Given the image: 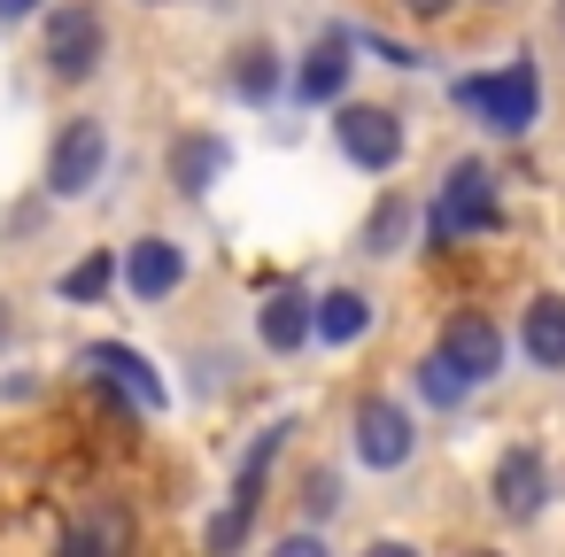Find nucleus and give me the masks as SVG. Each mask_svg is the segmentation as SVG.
Listing matches in <instances>:
<instances>
[{
  "label": "nucleus",
  "mask_w": 565,
  "mask_h": 557,
  "mask_svg": "<svg viewBox=\"0 0 565 557\" xmlns=\"http://www.w3.org/2000/svg\"><path fill=\"white\" fill-rule=\"evenodd\" d=\"M434 356H449V372L480 395L488 379H503V356H511V341H503V325L488 318V310H457V318H441V333H434Z\"/></svg>",
  "instance_id": "obj_9"
},
{
  "label": "nucleus",
  "mask_w": 565,
  "mask_h": 557,
  "mask_svg": "<svg viewBox=\"0 0 565 557\" xmlns=\"http://www.w3.org/2000/svg\"><path fill=\"white\" fill-rule=\"evenodd\" d=\"M78 364H86V372H102L109 387H125L140 410H163V403H171V387L156 379V364H148L132 341H86V349H78Z\"/></svg>",
  "instance_id": "obj_14"
},
{
  "label": "nucleus",
  "mask_w": 565,
  "mask_h": 557,
  "mask_svg": "<svg viewBox=\"0 0 565 557\" xmlns=\"http://www.w3.org/2000/svg\"><path fill=\"white\" fill-rule=\"evenodd\" d=\"M287 433H295V418H271V426L241 449V464H233V503H241L248 518H256V503H264V488H271V464H279Z\"/></svg>",
  "instance_id": "obj_18"
},
{
  "label": "nucleus",
  "mask_w": 565,
  "mask_h": 557,
  "mask_svg": "<svg viewBox=\"0 0 565 557\" xmlns=\"http://www.w3.org/2000/svg\"><path fill=\"white\" fill-rule=\"evenodd\" d=\"M102 179H109V125L102 117H63L55 140H47V163H40V194L47 202H86Z\"/></svg>",
  "instance_id": "obj_5"
},
{
  "label": "nucleus",
  "mask_w": 565,
  "mask_h": 557,
  "mask_svg": "<svg viewBox=\"0 0 565 557\" xmlns=\"http://www.w3.org/2000/svg\"><path fill=\"white\" fill-rule=\"evenodd\" d=\"M225 171H233V140L225 132H179L171 148H163V179H171V194L179 202H202V194H217L225 186Z\"/></svg>",
  "instance_id": "obj_11"
},
{
  "label": "nucleus",
  "mask_w": 565,
  "mask_h": 557,
  "mask_svg": "<svg viewBox=\"0 0 565 557\" xmlns=\"http://www.w3.org/2000/svg\"><path fill=\"white\" fill-rule=\"evenodd\" d=\"M449 101H457L480 132H495V140H526V132L542 125V71H534V55H511L503 71H472V78H457Z\"/></svg>",
  "instance_id": "obj_2"
},
{
  "label": "nucleus",
  "mask_w": 565,
  "mask_h": 557,
  "mask_svg": "<svg viewBox=\"0 0 565 557\" xmlns=\"http://www.w3.org/2000/svg\"><path fill=\"white\" fill-rule=\"evenodd\" d=\"M349 86H356V32H341V24L310 32V47L287 63V94L302 109H333V101H349Z\"/></svg>",
  "instance_id": "obj_8"
},
{
  "label": "nucleus",
  "mask_w": 565,
  "mask_h": 557,
  "mask_svg": "<svg viewBox=\"0 0 565 557\" xmlns=\"http://www.w3.org/2000/svg\"><path fill=\"white\" fill-rule=\"evenodd\" d=\"M411 240H418V202L395 194V186H380V202H372L364 225H356V256L387 264V256H411Z\"/></svg>",
  "instance_id": "obj_15"
},
{
  "label": "nucleus",
  "mask_w": 565,
  "mask_h": 557,
  "mask_svg": "<svg viewBox=\"0 0 565 557\" xmlns=\"http://www.w3.org/2000/svg\"><path fill=\"white\" fill-rule=\"evenodd\" d=\"M356 55H372V63H387V71H426V55L403 47V40H387V32H356Z\"/></svg>",
  "instance_id": "obj_22"
},
{
  "label": "nucleus",
  "mask_w": 565,
  "mask_h": 557,
  "mask_svg": "<svg viewBox=\"0 0 565 557\" xmlns=\"http://www.w3.org/2000/svg\"><path fill=\"white\" fill-rule=\"evenodd\" d=\"M395 9H403L411 24H441V17L457 9V0H395Z\"/></svg>",
  "instance_id": "obj_25"
},
{
  "label": "nucleus",
  "mask_w": 565,
  "mask_h": 557,
  "mask_svg": "<svg viewBox=\"0 0 565 557\" xmlns=\"http://www.w3.org/2000/svg\"><path fill=\"white\" fill-rule=\"evenodd\" d=\"M202 542H210V549H241V542H248V511H241V503H225V511L202 526Z\"/></svg>",
  "instance_id": "obj_23"
},
{
  "label": "nucleus",
  "mask_w": 565,
  "mask_h": 557,
  "mask_svg": "<svg viewBox=\"0 0 565 557\" xmlns=\"http://www.w3.org/2000/svg\"><path fill=\"white\" fill-rule=\"evenodd\" d=\"M333 511H341V472H333V464H310V472H302V518L326 526Z\"/></svg>",
  "instance_id": "obj_21"
},
{
  "label": "nucleus",
  "mask_w": 565,
  "mask_h": 557,
  "mask_svg": "<svg viewBox=\"0 0 565 557\" xmlns=\"http://www.w3.org/2000/svg\"><path fill=\"white\" fill-rule=\"evenodd\" d=\"M318 341V294L310 287H271L256 302V349L264 356H302Z\"/></svg>",
  "instance_id": "obj_12"
},
{
  "label": "nucleus",
  "mask_w": 565,
  "mask_h": 557,
  "mask_svg": "<svg viewBox=\"0 0 565 557\" xmlns=\"http://www.w3.org/2000/svg\"><path fill=\"white\" fill-rule=\"evenodd\" d=\"M550 495H557L550 457H542L534 441H503L495 464H488V511H495L503 526H534V518L550 511Z\"/></svg>",
  "instance_id": "obj_7"
},
{
  "label": "nucleus",
  "mask_w": 565,
  "mask_h": 557,
  "mask_svg": "<svg viewBox=\"0 0 565 557\" xmlns=\"http://www.w3.org/2000/svg\"><path fill=\"white\" fill-rule=\"evenodd\" d=\"M349 457H356L364 472H380V480L411 472V457H418V418H411L395 395H364V403L349 410Z\"/></svg>",
  "instance_id": "obj_6"
},
{
  "label": "nucleus",
  "mask_w": 565,
  "mask_h": 557,
  "mask_svg": "<svg viewBox=\"0 0 565 557\" xmlns=\"http://www.w3.org/2000/svg\"><path fill=\"white\" fill-rule=\"evenodd\" d=\"M411 395H418V403H426V410H441V418H449V410H465V403H472V387H465V379H457V372H449V356H434V349H426V356H418V364H411Z\"/></svg>",
  "instance_id": "obj_20"
},
{
  "label": "nucleus",
  "mask_w": 565,
  "mask_h": 557,
  "mask_svg": "<svg viewBox=\"0 0 565 557\" xmlns=\"http://www.w3.org/2000/svg\"><path fill=\"white\" fill-rule=\"evenodd\" d=\"M557 47H565V0H557Z\"/></svg>",
  "instance_id": "obj_27"
},
{
  "label": "nucleus",
  "mask_w": 565,
  "mask_h": 557,
  "mask_svg": "<svg viewBox=\"0 0 565 557\" xmlns=\"http://www.w3.org/2000/svg\"><path fill=\"white\" fill-rule=\"evenodd\" d=\"M511 349H519L534 372H565V294H550V287H542V294H526Z\"/></svg>",
  "instance_id": "obj_16"
},
{
  "label": "nucleus",
  "mask_w": 565,
  "mask_h": 557,
  "mask_svg": "<svg viewBox=\"0 0 565 557\" xmlns=\"http://www.w3.org/2000/svg\"><path fill=\"white\" fill-rule=\"evenodd\" d=\"M47 9V0H0V32H9V24H32Z\"/></svg>",
  "instance_id": "obj_26"
},
{
  "label": "nucleus",
  "mask_w": 565,
  "mask_h": 557,
  "mask_svg": "<svg viewBox=\"0 0 565 557\" xmlns=\"http://www.w3.org/2000/svg\"><path fill=\"white\" fill-rule=\"evenodd\" d=\"M40 63L55 86H94L109 71V9L102 0H47L40 9Z\"/></svg>",
  "instance_id": "obj_3"
},
{
  "label": "nucleus",
  "mask_w": 565,
  "mask_h": 557,
  "mask_svg": "<svg viewBox=\"0 0 565 557\" xmlns=\"http://www.w3.org/2000/svg\"><path fill=\"white\" fill-rule=\"evenodd\" d=\"M225 94H233L241 109H271V101L287 94V55H279L271 40H241V47L225 55Z\"/></svg>",
  "instance_id": "obj_13"
},
{
  "label": "nucleus",
  "mask_w": 565,
  "mask_h": 557,
  "mask_svg": "<svg viewBox=\"0 0 565 557\" xmlns=\"http://www.w3.org/2000/svg\"><path fill=\"white\" fill-rule=\"evenodd\" d=\"M333 148H341L349 171L395 179L403 156H411V125H403V109H387V101H333Z\"/></svg>",
  "instance_id": "obj_4"
},
{
  "label": "nucleus",
  "mask_w": 565,
  "mask_h": 557,
  "mask_svg": "<svg viewBox=\"0 0 565 557\" xmlns=\"http://www.w3.org/2000/svg\"><path fill=\"white\" fill-rule=\"evenodd\" d=\"M271 557H326V526H287V534H271Z\"/></svg>",
  "instance_id": "obj_24"
},
{
  "label": "nucleus",
  "mask_w": 565,
  "mask_h": 557,
  "mask_svg": "<svg viewBox=\"0 0 565 557\" xmlns=\"http://www.w3.org/2000/svg\"><path fill=\"white\" fill-rule=\"evenodd\" d=\"M0 341H9V302H0Z\"/></svg>",
  "instance_id": "obj_28"
},
{
  "label": "nucleus",
  "mask_w": 565,
  "mask_h": 557,
  "mask_svg": "<svg viewBox=\"0 0 565 557\" xmlns=\"http://www.w3.org/2000/svg\"><path fill=\"white\" fill-rule=\"evenodd\" d=\"M418 233H426V248H457V240L503 233V186H495V171L480 156H457L441 171V186L418 202Z\"/></svg>",
  "instance_id": "obj_1"
},
{
  "label": "nucleus",
  "mask_w": 565,
  "mask_h": 557,
  "mask_svg": "<svg viewBox=\"0 0 565 557\" xmlns=\"http://www.w3.org/2000/svg\"><path fill=\"white\" fill-rule=\"evenodd\" d=\"M186 271H194V256H186V240H171V233H140L132 248H117V287L132 294V302H171L179 287H186Z\"/></svg>",
  "instance_id": "obj_10"
},
{
  "label": "nucleus",
  "mask_w": 565,
  "mask_h": 557,
  "mask_svg": "<svg viewBox=\"0 0 565 557\" xmlns=\"http://www.w3.org/2000/svg\"><path fill=\"white\" fill-rule=\"evenodd\" d=\"M109 287H117V248H86V256L55 279V294H63V302H78V310H94Z\"/></svg>",
  "instance_id": "obj_19"
},
{
  "label": "nucleus",
  "mask_w": 565,
  "mask_h": 557,
  "mask_svg": "<svg viewBox=\"0 0 565 557\" xmlns=\"http://www.w3.org/2000/svg\"><path fill=\"white\" fill-rule=\"evenodd\" d=\"M372 294L364 287H326L318 294V349H356L364 333H372Z\"/></svg>",
  "instance_id": "obj_17"
}]
</instances>
